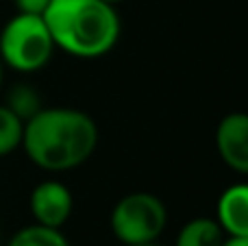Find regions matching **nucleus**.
<instances>
[{"label":"nucleus","mask_w":248,"mask_h":246,"mask_svg":"<svg viewBox=\"0 0 248 246\" xmlns=\"http://www.w3.org/2000/svg\"><path fill=\"white\" fill-rule=\"evenodd\" d=\"M218 225L229 235H248V183L227 187L218 199Z\"/></svg>","instance_id":"obj_7"},{"label":"nucleus","mask_w":248,"mask_h":246,"mask_svg":"<svg viewBox=\"0 0 248 246\" xmlns=\"http://www.w3.org/2000/svg\"><path fill=\"white\" fill-rule=\"evenodd\" d=\"M7 107L20 118L22 122L31 120L37 111H42V98L35 92V87L26 85V83H17L9 90L7 94Z\"/></svg>","instance_id":"obj_9"},{"label":"nucleus","mask_w":248,"mask_h":246,"mask_svg":"<svg viewBox=\"0 0 248 246\" xmlns=\"http://www.w3.org/2000/svg\"><path fill=\"white\" fill-rule=\"evenodd\" d=\"M17 7V13H31V15H44L50 0H13Z\"/></svg>","instance_id":"obj_12"},{"label":"nucleus","mask_w":248,"mask_h":246,"mask_svg":"<svg viewBox=\"0 0 248 246\" xmlns=\"http://www.w3.org/2000/svg\"><path fill=\"white\" fill-rule=\"evenodd\" d=\"M55 46L78 59H96L116 46L120 17L105 0H50L44 11Z\"/></svg>","instance_id":"obj_2"},{"label":"nucleus","mask_w":248,"mask_h":246,"mask_svg":"<svg viewBox=\"0 0 248 246\" xmlns=\"http://www.w3.org/2000/svg\"><path fill=\"white\" fill-rule=\"evenodd\" d=\"M220 246H248V235H229V240H222Z\"/></svg>","instance_id":"obj_13"},{"label":"nucleus","mask_w":248,"mask_h":246,"mask_svg":"<svg viewBox=\"0 0 248 246\" xmlns=\"http://www.w3.org/2000/svg\"><path fill=\"white\" fill-rule=\"evenodd\" d=\"M137 246H159L157 242H148V244H137Z\"/></svg>","instance_id":"obj_15"},{"label":"nucleus","mask_w":248,"mask_h":246,"mask_svg":"<svg viewBox=\"0 0 248 246\" xmlns=\"http://www.w3.org/2000/svg\"><path fill=\"white\" fill-rule=\"evenodd\" d=\"M2 81H4V63L0 59V85H2Z\"/></svg>","instance_id":"obj_14"},{"label":"nucleus","mask_w":248,"mask_h":246,"mask_svg":"<svg viewBox=\"0 0 248 246\" xmlns=\"http://www.w3.org/2000/svg\"><path fill=\"white\" fill-rule=\"evenodd\" d=\"M216 148L229 168L248 174V113L235 111L220 120L216 129Z\"/></svg>","instance_id":"obj_5"},{"label":"nucleus","mask_w":248,"mask_h":246,"mask_svg":"<svg viewBox=\"0 0 248 246\" xmlns=\"http://www.w3.org/2000/svg\"><path fill=\"white\" fill-rule=\"evenodd\" d=\"M9 246H70V242L65 240V235L59 229L33 225V227H24L22 231H17L11 238Z\"/></svg>","instance_id":"obj_10"},{"label":"nucleus","mask_w":248,"mask_h":246,"mask_svg":"<svg viewBox=\"0 0 248 246\" xmlns=\"http://www.w3.org/2000/svg\"><path fill=\"white\" fill-rule=\"evenodd\" d=\"M166 225V205L159 196L148 192H133L122 196L111 212V231L126 246L157 242Z\"/></svg>","instance_id":"obj_4"},{"label":"nucleus","mask_w":248,"mask_h":246,"mask_svg":"<svg viewBox=\"0 0 248 246\" xmlns=\"http://www.w3.org/2000/svg\"><path fill=\"white\" fill-rule=\"evenodd\" d=\"M22 146L42 170L63 172L92 157L98 146V126L78 109L44 107L24 122Z\"/></svg>","instance_id":"obj_1"},{"label":"nucleus","mask_w":248,"mask_h":246,"mask_svg":"<svg viewBox=\"0 0 248 246\" xmlns=\"http://www.w3.org/2000/svg\"><path fill=\"white\" fill-rule=\"evenodd\" d=\"M224 231L218 220L211 218H194L176 235L174 246H220L224 240Z\"/></svg>","instance_id":"obj_8"},{"label":"nucleus","mask_w":248,"mask_h":246,"mask_svg":"<svg viewBox=\"0 0 248 246\" xmlns=\"http://www.w3.org/2000/svg\"><path fill=\"white\" fill-rule=\"evenodd\" d=\"M105 2H109V4H116V2H122V0H105Z\"/></svg>","instance_id":"obj_16"},{"label":"nucleus","mask_w":248,"mask_h":246,"mask_svg":"<svg viewBox=\"0 0 248 246\" xmlns=\"http://www.w3.org/2000/svg\"><path fill=\"white\" fill-rule=\"evenodd\" d=\"M22 131H24V122L7 105H0V157L22 146Z\"/></svg>","instance_id":"obj_11"},{"label":"nucleus","mask_w":248,"mask_h":246,"mask_svg":"<svg viewBox=\"0 0 248 246\" xmlns=\"http://www.w3.org/2000/svg\"><path fill=\"white\" fill-rule=\"evenodd\" d=\"M55 42L42 15L17 13L0 31V59L17 72H37L50 61Z\"/></svg>","instance_id":"obj_3"},{"label":"nucleus","mask_w":248,"mask_h":246,"mask_svg":"<svg viewBox=\"0 0 248 246\" xmlns=\"http://www.w3.org/2000/svg\"><path fill=\"white\" fill-rule=\"evenodd\" d=\"M74 200L61 181H42L31 194V212L37 225L59 229L68 222Z\"/></svg>","instance_id":"obj_6"}]
</instances>
